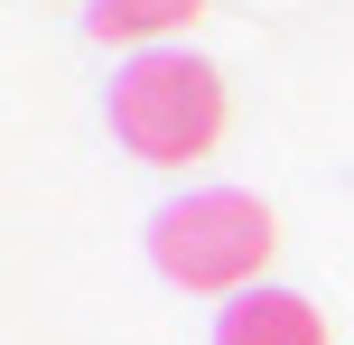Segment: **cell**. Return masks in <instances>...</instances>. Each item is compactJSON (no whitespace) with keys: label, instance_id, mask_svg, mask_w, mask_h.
I'll return each mask as SVG.
<instances>
[{"label":"cell","instance_id":"1","mask_svg":"<svg viewBox=\"0 0 354 345\" xmlns=\"http://www.w3.org/2000/svg\"><path fill=\"white\" fill-rule=\"evenodd\" d=\"M270 252H280V224H270V205L243 196V187H196V196H177V205L149 215V261H159L177 290H196V299L261 290Z\"/></svg>","mask_w":354,"mask_h":345},{"label":"cell","instance_id":"2","mask_svg":"<svg viewBox=\"0 0 354 345\" xmlns=\"http://www.w3.org/2000/svg\"><path fill=\"white\" fill-rule=\"evenodd\" d=\"M112 131L140 149L149 168H187L224 140V75L205 56H177V47H149L112 75Z\"/></svg>","mask_w":354,"mask_h":345},{"label":"cell","instance_id":"3","mask_svg":"<svg viewBox=\"0 0 354 345\" xmlns=\"http://www.w3.org/2000/svg\"><path fill=\"white\" fill-rule=\"evenodd\" d=\"M214 345H326V317L299 290H243L214 317Z\"/></svg>","mask_w":354,"mask_h":345},{"label":"cell","instance_id":"4","mask_svg":"<svg viewBox=\"0 0 354 345\" xmlns=\"http://www.w3.org/2000/svg\"><path fill=\"white\" fill-rule=\"evenodd\" d=\"M196 10H205V0H93V19H84V28L103 37V47H140V56H149V37L187 28Z\"/></svg>","mask_w":354,"mask_h":345}]
</instances>
